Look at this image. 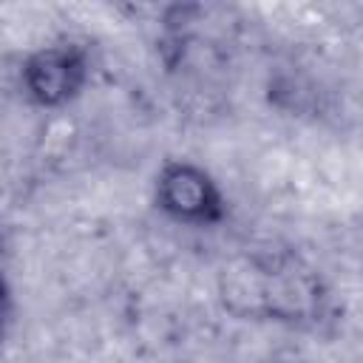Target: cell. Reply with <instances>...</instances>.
Instances as JSON below:
<instances>
[{
	"instance_id": "cell-1",
	"label": "cell",
	"mask_w": 363,
	"mask_h": 363,
	"mask_svg": "<svg viewBox=\"0 0 363 363\" xmlns=\"http://www.w3.org/2000/svg\"><path fill=\"white\" fill-rule=\"evenodd\" d=\"M159 207L184 224H213L224 213V199L218 184L207 170L190 162H170L162 167L156 182Z\"/></svg>"
},
{
	"instance_id": "cell-2",
	"label": "cell",
	"mask_w": 363,
	"mask_h": 363,
	"mask_svg": "<svg viewBox=\"0 0 363 363\" xmlns=\"http://www.w3.org/2000/svg\"><path fill=\"white\" fill-rule=\"evenodd\" d=\"M85 77V54L77 45H45L23 65V88L43 108H60L74 99Z\"/></svg>"
},
{
	"instance_id": "cell-3",
	"label": "cell",
	"mask_w": 363,
	"mask_h": 363,
	"mask_svg": "<svg viewBox=\"0 0 363 363\" xmlns=\"http://www.w3.org/2000/svg\"><path fill=\"white\" fill-rule=\"evenodd\" d=\"M6 320H9V292H6V284L0 278V335H3Z\"/></svg>"
}]
</instances>
